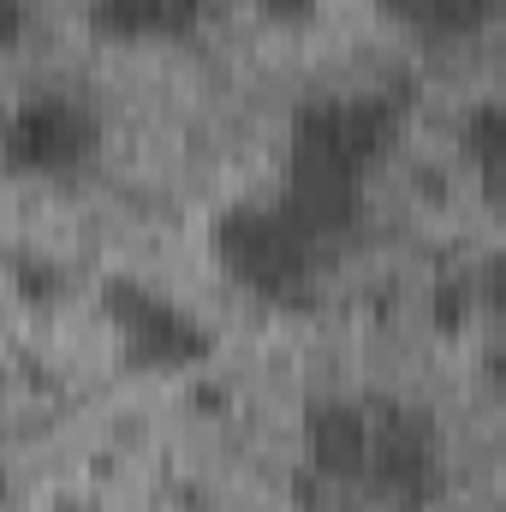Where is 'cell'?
Returning a JSON list of instances; mask_svg holds the SVG:
<instances>
[{"instance_id":"3957f363","label":"cell","mask_w":506,"mask_h":512,"mask_svg":"<svg viewBox=\"0 0 506 512\" xmlns=\"http://www.w3.org/2000/svg\"><path fill=\"white\" fill-rule=\"evenodd\" d=\"M102 310L120 334V358L131 370H197L215 358L209 322H197L185 304H173L167 292H155L131 274L102 280Z\"/></svg>"},{"instance_id":"6da1fadb","label":"cell","mask_w":506,"mask_h":512,"mask_svg":"<svg viewBox=\"0 0 506 512\" xmlns=\"http://www.w3.org/2000/svg\"><path fill=\"white\" fill-rule=\"evenodd\" d=\"M399 137L393 96H316L292 114L286 149V191L280 209L316 239L334 245L358 221V185Z\"/></svg>"},{"instance_id":"7a4b0ae2","label":"cell","mask_w":506,"mask_h":512,"mask_svg":"<svg viewBox=\"0 0 506 512\" xmlns=\"http://www.w3.org/2000/svg\"><path fill=\"white\" fill-rule=\"evenodd\" d=\"M209 251L251 298L280 304V310H304L316 298L328 245H316L280 203H233L215 215Z\"/></svg>"},{"instance_id":"4fadbf2b","label":"cell","mask_w":506,"mask_h":512,"mask_svg":"<svg viewBox=\"0 0 506 512\" xmlns=\"http://www.w3.org/2000/svg\"><path fill=\"white\" fill-rule=\"evenodd\" d=\"M30 36V6L24 0H0V48H18Z\"/></svg>"},{"instance_id":"ba28073f","label":"cell","mask_w":506,"mask_h":512,"mask_svg":"<svg viewBox=\"0 0 506 512\" xmlns=\"http://www.w3.org/2000/svg\"><path fill=\"white\" fill-rule=\"evenodd\" d=\"M399 24L411 30H429V36H459V30H477L501 0H381Z\"/></svg>"},{"instance_id":"7c38bea8","label":"cell","mask_w":506,"mask_h":512,"mask_svg":"<svg viewBox=\"0 0 506 512\" xmlns=\"http://www.w3.org/2000/svg\"><path fill=\"white\" fill-rule=\"evenodd\" d=\"M316 6L322 0H256V18L262 24H280V30H298V24L316 18Z\"/></svg>"},{"instance_id":"8fae6325","label":"cell","mask_w":506,"mask_h":512,"mask_svg":"<svg viewBox=\"0 0 506 512\" xmlns=\"http://www.w3.org/2000/svg\"><path fill=\"white\" fill-rule=\"evenodd\" d=\"M471 316H477V286H471L465 274H441V280L429 286V322H435L441 334H465Z\"/></svg>"},{"instance_id":"5bb4252c","label":"cell","mask_w":506,"mask_h":512,"mask_svg":"<svg viewBox=\"0 0 506 512\" xmlns=\"http://www.w3.org/2000/svg\"><path fill=\"white\" fill-rule=\"evenodd\" d=\"M6 489H12V483H6V465H0V507H6Z\"/></svg>"},{"instance_id":"8992f818","label":"cell","mask_w":506,"mask_h":512,"mask_svg":"<svg viewBox=\"0 0 506 512\" xmlns=\"http://www.w3.org/2000/svg\"><path fill=\"white\" fill-rule=\"evenodd\" d=\"M304 465L322 483H364L370 471V411L352 399H322L304 411Z\"/></svg>"},{"instance_id":"9c48e42d","label":"cell","mask_w":506,"mask_h":512,"mask_svg":"<svg viewBox=\"0 0 506 512\" xmlns=\"http://www.w3.org/2000/svg\"><path fill=\"white\" fill-rule=\"evenodd\" d=\"M459 143H465L471 167L483 173V191L495 197V191H501V155H506V120H501V102H477V108L465 114V131H459Z\"/></svg>"},{"instance_id":"30bf717a","label":"cell","mask_w":506,"mask_h":512,"mask_svg":"<svg viewBox=\"0 0 506 512\" xmlns=\"http://www.w3.org/2000/svg\"><path fill=\"white\" fill-rule=\"evenodd\" d=\"M12 292H18L24 304L48 310V304H60V298H66V268H60L54 256H42V251L12 256Z\"/></svg>"},{"instance_id":"52a82bcc","label":"cell","mask_w":506,"mask_h":512,"mask_svg":"<svg viewBox=\"0 0 506 512\" xmlns=\"http://www.w3.org/2000/svg\"><path fill=\"white\" fill-rule=\"evenodd\" d=\"M203 0H90V30L102 42H143V36H191Z\"/></svg>"},{"instance_id":"277c9868","label":"cell","mask_w":506,"mask_h":512,"mask_svg":"<svg viewBox=\"0 0 506 512\" xmlns=\"http://www.w3.org/2000/svg\"><path fill=\"white\" fill-rule=\"evenodd\" d=\"M102 114L66 90H36L0 120V161L30 179L84 173L102 155Z\"/></svg>"},{"instance_id":"5b68a950","label":"cell","mask_w":506,"mask_h":512,"mask_svg":"<svg viewBox=\"0 0 506 512\" xmlns=\"http://www.w3.org/2000/svg\"><path fill=\"white\" fill-rule=\"evenodd\" d=\"M370 483L393 507L423 512L441 483H447V465H441V435L429 423V411L417 405H399V399H370Z\"/></svg>"}]
</instances>
